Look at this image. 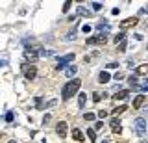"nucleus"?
Returning a JSON list of instances; mask_svg holds the SVG:
<instances>
[{"label":"nucleus","instance_id":"nucleus-7","mask_svg":"<svg viewBox=\"0 0 148 143\" xmlns=\"http://www.w3.org/2000/svg\"><path fill=\"white\" fill-rule=\"evenodd\" d=\"M56 134H58L61 140H65V137H67V123L59 121L58 124H56Z\"/></svg>","mask_w":148,"mask_h":143},{"label":"nucleus","instance_id":"nucleus-20","mask_svg":"<svg viewBox=\"0 0 148 143\" xmlns=\"http://www.w3.org/2000/svg\"><path fill=\"white\" fill-rule=\"evenodd\" d=\"M83 119H85V121H95V113H91V112L83 113Z\"/></svg>","mask_w":148,"mask_h":143},{"label":"nucleus","instance_id":"nucleus-30","mask_svg":"<svg viewBox=\"0 0 148 143\" xmlns=\"http://www.w3.org/2000/svg\"><path fill=\"white\" fill-rule=\"evenodd\" d=\"M102 126H104V123H102V121H96L95 123V130H100Z\"/></svg>","mask_w":148,"mask_h":143},{"label":"nucleus","instance_id":"nucleus-29","mask_svg":"<svg viewBox=\"0 0 148 143\" xmlns=\"http://www.w3.org/2000/svg\"><path fill=\"white\" fill-rule=\"evenodd\" d=\"M108 69H119V63H115V61H111V63H108V65H106Z\"/></svg>","mask_w":148,"mask_h":143},{"label":"nucleus","instance_id":"nucleus-4","mask_svg":"<svg viewBox=\"0 0 148 143\" xmlns=\"http://www.w3.org/2000/svg\"><path fill=\"white\" fill-rule=\"evenodd\" d=\"M21 69H22V73H24L26 80H34V78L37 76V69H35V65H28V63H22Z\"/></svg>","mask_w":148,"mask_h":143},{"label":"nucleus","instance_id":"nucleus-12","mask_svg":"<svg viewBox=\"0 0 148 143\" xmlns=\"http://www.w3.org/2000/svg\"><path fill=\"white\" fill-rule=\"evenodd\" d=\"M109 80H111V76H109L108 71H102L98 75V82H100V84H106V82H109Z\"/></svg>","mask_w":148,"mask_h":143},{"label":"nucleus","instance_id":"nucleus-9","mask_svg":"<svg viewBox=\"0 0 148 143\" xmlns=\"http://www.w3.org/2000/svg\"><path fill=\"white\" fill-rule=\"evenodd\" d=\"M135 75H137V76H145V75H148V65H146V63H145V65L135 67Z\"/></svg>","mask_w":148,"mask_h":143},{"label":"nucleus","instance_id":"nucleus-19","mask_svg":"<svg viewBox=\"0 0 148 143\" xmlns=\"http://www.w3.org/2000/svg\"><path fill=\"white\" fill-rule=\"evenodd\" d=\"M78 13H80V15H83V17H89V15H91V11H89V10H85L83 6L78 8Z\"/></svg>","mask_w":148,"mask_h":143},{"label":"nucleus","instance_id":"nucleus-3","mask_svg":"<svg viewBox=\"0 0 148 143\" xmlns=\"http://www.w3.org/2000/svg\"><path fill=\"white\" fill-rule=\"evenodd\" d=\"M71 61H74V54L72 52L71 54H65V56H61V58H58V65H56V69H58V71H63V69L67 67Z\"/></svg>","mask_w":148,"mask_h":143},{"label":"nucleus","instance_id":"nucleus-10","mask_svg":"<svg viewBox=\"0 0 148 143\" xmlns=\"http://www.w3.org/2000/svg\"><path fill=\"white\" fill-rule=\"evenodd\" d=\"M72 140H74V141H85V137H83L82 130H78V128H74V130H72Z\"/></svg>","mask_w":148,"mask_h":143},{"label":"nucleus","instance_id":"nucleus-6","mask_svg":"<svg viewBox=\"0 0 148 143\" xmlns=\"http://www.w3.org/2000/svg\"><path fill=\"white\" fill-rule=\"evenodd\" d=\"M133 126H135V130H137V134H145V130H146V121L143 117H137L135 121H133Z\"/></svg>","mask_w":148,"mask_h":143},{"label":"nucleus","instance_id":"nucleus-23","mask_svg":"<svg viewBox=\"0 0 148 143\" xmlns=\"http://www.w3.org/2000/svg\"><path fill=\"white\" fill-rule=\"evenodd\" d=\"M117 50L119 52H124V50H126V41H122L120 45H117Z\"/></svg>","mask_w":148,"mask_h":143},{"label":"nucleus","instance_id":"nucleus-17","mask_svg":"<svg viewBox=\"0 0 148 143\" xmlns=\"http://www.w3.org/2000/svg\"><path fill=\"white\" fill-rule=\"evenodd\" d=\"M126 110H128V106L120 104V106H117V108H115V110H113L111 113H113V115H120V113H124V112H126Z\"/></svg>","mask_w":148,"mask_h":143},{"label":"nucleus","instance_id":"nucleus-34","mask_svg":"<svg viewBox=\"0 0 148 143\" xmlns=\"http://www.w3.org/2000/svg\"><path fill=\"white\" fill-rule=\"evenodd\" d=\"M102 143H108V141H106V140H104V141H102Z\"/></svg>","mask_w":148,"mask_h":143},{"label":"nucleus","instance_id":"nucleus-14","mask_svg":"<svg viewBox=\"0 0 148 143\" xmlns=\"http://www.w3.org/2000/svg\"><path fill=\"white\" fill-rule=\"evenodd\" d=\"M128 95H130V91H128V89H122V91H119L117 95H113V99H115V100H124Z\"/></svg>","mask_w":148,"mask_h":143},{"label":"nucleus","instance_id":"nucleus-26","mask_svg":"<svg viewBox=\"0 0 148 143\" xmlns=\"http://www.w3.org/2000/svg\"><path fill=\"white\" fill-rule=\"evenodd\" d=\"M108 115H109L108 110H100V112H98V117H102V119H104V117H108Z\"/></svg>","mask_w":148,"mask_h":143},{"label":"nucleus","instance_id":"nucleus-24","mask_svg":"<svg viewBox=\"0 0 148 143\" xmlns=\"http://www.w3.org/2000/svg\"><path fill=\"white\" fill-rule=\"evenodd\" d=\"M92 100H95V102H100V100H102V93H92Z\"/></svg>","mask_w":148,"mask_h":143},{"label":"nucleus","instance_id":"nucleus-31","mask_svg":"<svg viewBox=\"0 0 148 143\" xmlns=\"http://www.w3.org/2000/svg\"><path fill=\"white\" fill-rule=\"evenodd\" d=\"M50 119H52V117H50V113H46V115H45V117H43V124H46V123H48V121H50Z\"/></svg>","mask_w":148,"mask_h":143},{"label":"nucleus","instance_id":"nucleus-25","mask_svg":"<svg viewBox=\"0 0 148 143\" xmlns=\"http://www.w3.org/2000/svg\"><path fill=\"white\" fill-rule=\"evenodd\" d=\"M35 104H37V110H41V108H43V99H41V97H37V99H35Z\"/></svg>","mask_w":148,"mask_h":143},{"label":"nucleus","instance_id":"nucleus-32","mask_svg":"<svg viewBox=\"0 0 148 143\" xmlns=\"http://www.w3.org/2000/svg\"><path fill=\"white\" fill-rule=\"evenodd\" d=\"M76 37V32H69V35H67V39H74Z\"/></svg>","mask_w":148,"mask_h":143},{"label":"nucleus","instance_id":"nucleus-35","mask_svg":"<svg viewBox=\"0 0 148 143\" xmlns=\"http://www.w3.org/2000/svg\"><path fill=\"white\" fill-rule=\"evenodd\" d=\"M9 143H17V141H9Z\"/></svg>","mask_w":148,"mask_h":143},{"label":"nucleus","instance_id":"nucleus-18","mask_svg":"<svg viewBox=\"0 0 148 143\" xmlns=\"http://www.w3.org/2000/svg\"><path fill=\"white\" fill-rule=\"evenodd\" d=\"M87 137H89V141H96V132L92 130V128H89V130H87Z\"/></svg>","mask_w":148,"mask_h":143},{"label":"nucleus","instance_id":"nucleus-16","mask_svg":"<svg viewBox=\"0 0 148 143\" xmlns=\"http://www.w3.org/2000/svg\"><path fill=\"white\" fill-rule=\"evenodd\" d=\"M85 100H87V93H78V106L80 108L85 106Z\"/></svg>","mask_w":148,"mask_h":143},{"label":"nucleus","instance_id":"nucleus-15","mask_svg":"<svg viewBox=\"0 0 148 143\" xmlns=\"http://www.w3.org/2000/svg\"><path fill=\"white\" fill-rule=\"evenodd\" d=\"M113 41H115L117 45H120L122 41H126V34H124V32H119V34H117V35L113 37Z\"/></svg>","mask_w":148,"mask_h":143},{"label":"nucleus","instance_id":"nucleus-2","mask_svg":"<svg viewBox=\"0 0 148 143\" xmlns=\"http://www.w3.org/2000/svg\"><path fill=\"white\" fill-rule=\"evenodd\" d=\"M87 47L89 45H106L108 43V34H96V35H92V37H87Z\"/></svg>","mask_w":148,"mask_h":143},{"label":"nucleus","instance_id":"nucleus-1","mask_svg":"<svg viewBox=\"0 0 148 143\" xmlns=\"http://www.w3.org/2000/svg\"><path fill=\"white\" fill-rule=\"evenodd\" d=\"M80 87H82V80H78V78L67 82V84L63 86V89H61V99L63 100H69L71 97H74V95L78 93V89H80Z\"/></svg>","mask_w":148,"mask_h":143},{"label":"nucleus","instance_id":"nucleus-5","mask_svg":"<svg viewBox=\"0 0 148 143\" xmlns=\"http://www.w3.org/2000/svg\"><path fill=\"white\" fill-rule=\"evenodd\" d=\"M137 22H139L137 17H128V19L120 21V28H122V30H126V28H133V26H137Z\"/></svg>","mask_w":148,"mask_h":143},{"label":"nucleus","instance_id":"nucleus-28","mask_svg":"<svg viewBox=\"0 0 148 143\" xmlns=\"http://www.w3.org/2000/svg\"><path fill=\"white\" fill-rule=\"evenodd\" d=\"M82 30L85 32V34H89V32H91L92 28H91V24H83V26H82Z\"/></svg>","mask_w":148,"mask_h":143},{"label":"nucleus","instance_id":"nucleus-22","mask_svg":"<svg viewBox=\"0 0 148 143\" xmlns=\"http://www.w3.org/2000/svg\"><path fill=\"white\" fill-rule=\"evenodd\" d=\"M91 6H92V10H95V11H100L102 10V2H92Z\"/></svg>","mask_w":148,"mask_h":143},{"label":"nucleus","instance_id":"nucleus-21","mask_svg":"<svg viewBox=\"0 0 148 143\" xmlns=\"http://www.w3.org/2000/svg\"><path fill=\"white\" fill-rule=\"evenodd\" d=\"M71 6H72V2H71V0H67V2L63 4V13H67L69 10H71Z\"/></svg>","mask_w":148,"mask_h":143},{"label":"nucleus","instance_id":"nucleus-11","mask_svg":"<svg viewBox=\"0 0 148 143\" xmlns=\"http://www.w3.org/2000/svg\"><path fill=\"white\" fill-rule=\"evenodd\" d=\"M111 130H113L115 134H120V132H122V126H120V121H117V119H113V121H111Z\"/></svg>","mask_w":148,"mask_h":143},{"label":"nucleus","instance_id":"nucleus-8","mask_svg":"<svg viewBox=\"0 0 148 143\" xmlns=\"http://www.w3.org/2000/svg\"><path fill=\"white\" fill-rule=\"evenodd\" d=\"M145 102H146V95H137L135 99H133V110H139Z\"/></svg>","mask_w":148,"mask_h":143},{"label":"nucleus","instance_id":"nucleus-13","mask_svg":"<svg viewBox=\"0 0 148 143\" xmlns=\"http://www.w3.org/2000/svg\"><path fill=\"white\" fill-rule=\"evenodd\" d=\"M76 73H78V67H76V65H69L67 69H65V75H67L69 78H72Z\"/></svg>","mask_w":148,"mask_h":143},{"label":"nucleus","instance_id":"nucleus-27","mask_svg":"<svg viewBox=\"0 0 148 143\" xmlns=\"http://www.w3.org/2000/svg\"><path fill=\"white\" fill-rule=\"evenodd\" d=\"M4 119H6L8 123H11V121H13V112H8V113H6V117H4Z\"/></svg>","mask_w":148,"mask_h":143},{"label":"nucleus","instance_id":"nucleus-33","mask_svg":"<svg viewBox=\"0 0 148 143\" xmlns=\"http://www.w3.org/2000/svg\"><path fill=\"white\" fill-rule=\"evenodd\" d=\"M115 80H122V73H117V75H115Z\"/></svg>","mask_w":148,"mask_h":143}]
</instances>
